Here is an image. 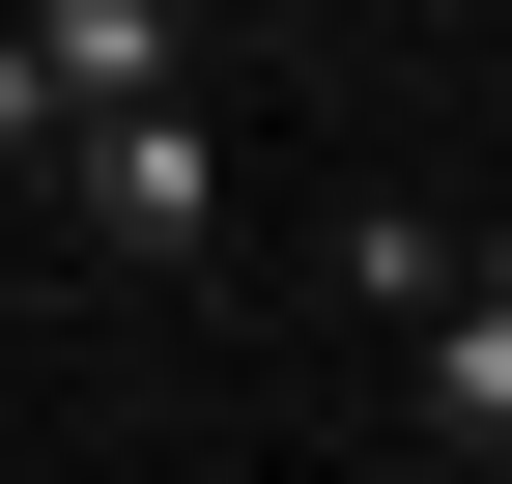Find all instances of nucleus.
Masks as SVG:
<instances>
[{
	"label": "nucleus",
	"instance_id": "f257e3e1",
	"mask_svg": "<svg viewBox=\"0 0 512 484\" xmlns=\"http://www.w3.org/2000/svg\"><path fill=\"white\" fill-rule=\"evenodd\" d=\"M57 200H86V257H200L228 228V143L200 114H114V143H57Z\"/></svg>",
	"mask_w": 512,
	"mask_h": 484
},
{
	"label": "nucleus",
	"instance_id": "f03ea898",
	"mask_svg": "<svg viewBox=\"0 0 512 484\" xmlns=\"http://www.w3.org/2000/svg\"><path fill=\"white\" fill-rule=\"evenodd\" d=\"M427 456H512V228L456 257V314H427Z\"/></svg>",
	"mask_w": 512,
	"mask_h": 484
},
{
	"label": "nucleus",
	"instance_id": "7ed1b4c3",
	"mask_svg": "<svg viewBox=\"0 0 512 484\" xmlns=\"http://www.w3.org/2000/svg\"><path fill=\"white\" fill-rule=\"evenodd\" d=\"M0 143H86V114H57V57H29V29H0Z\"/></svg>",
	"mask_w": 512,
	"mask_h": 484
}]
</instances>
